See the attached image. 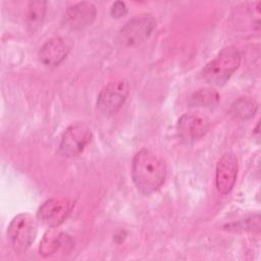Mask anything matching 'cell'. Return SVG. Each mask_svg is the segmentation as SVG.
<instances>
[{"label":"cell","instance_id":"ba28073f","mask_svg":"<svg viewBox=\"0 0 261 261\" xmlns=\"http://www.w3.org/2000/svg\"><path fill=\"white\" fill-rule=\"evenodd\" d=\"M209 128L208 120L200 114L185 113L177 121L179 139L185 143H194L203 138Z\"/></svg>","mask_w":261,"mask_h":261},{"label":"cell","instance_id":"277c9868","mask_svg":"<svg viewBox=\"0 0 261 261\" xmlns=\"http://www.w3.org/2000/svg\"><path fill=\"white\" fill-rule=\"evenodd\" d=\"M129 94V86L125 80L108 83L99 93L97 108L105 116L115 114Z\"/></svg>","mask_w":261,"mask_h":261},{"label":"cell","instance_id":"52a82bcc","mask_svg":"<svg viewBox=\"0 0 261 261\" xmlns=\"http://www.w3.org/2000/svg\"><path fill=\"white\" fill-rule=\"evenodd\" d=\"M92 130L85 123H73L62 134L59 153L65 157H75L80 155L86 146L91 142Z\"/></svg>","mask_w":261,"mask_h":261},{"label":"cell","instance_id":"5bb4252c","mask_svg":"<svg viewBox=\"0 0 261 261\" xmlns=\"http://www.w3.org/2000/svg\"><path fill=\"white\" fill-rule=\"evenodd\" d=\"M258 105L254 99L242 97L238 99L230 108V113L240 119H249L256 113Z\"/></svg>","mask_w":261,"mask_h":261},{"label":"cell","instance_id":"6da1fadb","mask_svg":"<svg viewBox=\"0 0 261 261\" xmlns=\"http://www.w3.org/2000/svg\"><path fill=\"white\" fill-rule=\"evenodd\" d=\"M166 177L164 160L149 149L136 153L132 163V178L136 188L144 195H149L161 188Z\"/></svg>","mask_w":261,"mask_h":261},{"label":"cell","instance_id":"7c38bea8","mask_svg":"<svg viewBox=\"0 0 261 261\" xmlns=\"http://www.w3.org/2000/svg\"><path fill=\"white\" fill-rule=\"evenodd\" d=\"M68 47L63 39L52 38L48 40L39 51L40 61L49 67H55L59 65L67 56Z\"/></svg>","mask_w":261,"mask_h":261},{"label":"cell","instance_id":"5b68a950","mask_svg":"<svg viewBox=\"0 0 261 261\" xmlns=\"http://www.w3.org/2000/svg\"><path fill=\"white\" fill-rule=\"evenodd\" d=\"M151 15H142L128 20L118 32L116 42L121 46H135L147 40L155 29Z\"/></svg>","mask_w":261,"mask_h":261},{"label":"cell","instance_id":"2e32d148","mask_svg":"<svg viewBox=\"0 0 261 261\" xmlns=\"http://www.w3.org/2000/svg\"><path fill=\"white\" fill-rule=\"evenodd\" d=\"M110 13L115 18H120V17L124 16L127 13V8L125 6V3L121 2V1H117V2L113 3L111 6V9H110Z\"/></svg>","mask_w":261,"mask_h":261},{"label":"cell","instance_id":"4fadbf2b","mask_svg":"<svg viewBox=\"0 0 261 261\" xmlns=\"http://www.w3.org/2000/svg\"><path fill=\"white\" fill-rule=\"evenodd\" d=\"M47 3L45 1H31L27 11V25L31 32H36L42 27Z\"/></svg>","mask_w":261,"mask_h":261},{"label":"cell","instance_id":"8992f818","mask_svg":"<svg viewBox=\"0 0 261 261\" xmlns=\"http://www.w3.org/2000/svg\"><path fill=\"white\" fill-rule=\"evenodd\" d=\"M74 207L70 198L55 197L45 201L37 212V218L48 227H58L62 224Z\"/></svg>","mask_w":261,"mask_h":261},{"label":"cell","instance_id":"30bf717a","mask_svg":"<svg viewBox=\"0 0 261 261\" xmlns=\"http://www.w3.org/2000/svg\"><path fill=\"white\" fill-rule=\"evenodd\" d=\"M96 15L97 9L92 2H79L66 9L63 23L70 30H81L92 24Z\"/></svg>","mask_w":261,"mask_h":261},{"label":"cell","instance_id":"9c48e42d","mask_svg":"<svg viewBox=\"0 0 261 261\" xmlns=\"http://www.w3.org/2000/svg\"><path fill=\"white\" fill-rule=\"evenodd\" d=\"M238 169V159L232 153H225L220 157L215 170V186L219 193H230L237 180Z\"/></svg>","mask_w":261,"mask_h":261},{"label":"cell","instance_id":"8fae6325","mask_svg":"<svg viewBox=\"0 0 261 261\" xmlns=\"http://www.w3.org/2000/svg\"><path fill=\"white\" fill-rule=\"evenodd\" d=\"M72 244V240L67 233H64L58 227H50L41 240L39 253L43 257H49L60 250L71 248Z\"/></svg>","mask_w":261,"mask_h":261},{"label":"cell","instance_id":"7a4b0ae2","mask_svg":"<svg viewBox=\"0 0 261 261\" xmlns=\"http://www.w3.org/2000/svg\"><path fill=\"white\" fill-rule=\"evenodd\" d=\"M241 53L234 46L223 48L214 59L202 69L203 79L210 85L223 86L241 63Z\"/></svg>","mask_w":261,"mask_h":261},{"label":"cell","instance_id":"3957f363","mask_svg":"<svg viewBox=\"0 0 261 261\" xmlns=\"http://www.w3.org/2000/svg\"><path fill=\"white\" fill-rule=\"evenodd\" d=\"M37 220L29 213H20L12 218L7 227V237L16 253H24L37 237Z\"/></svg>","mask_w":261,"mask_h":261},{"label":"cell","instance_id":"9a60e30c","mask_svg":"<svg viewBox=\"0 0 261 261\" xmlns=\"http://www.w3.org/2000/svg\"><path fill=\"white\" fill-rule=\"evenodd\" d=\"M219 102V95L213 89H200L192 96V104L206 108H212Z\"/></svg>","mask_w":261,"mask_h":261}]
</instances>
